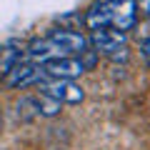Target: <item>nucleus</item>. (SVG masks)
<instances>
[{
    "label": "nucleus",
    "mask_w": 150,
    "mask_h": 150,
    "mask_svg": "<svg viewBox=\"0 0 150 150\" xmlns=\"http://www.w3.org/2000/svg\"><path fill=\"white\" fill-rule=\"evenodd\" d=\"M48 38L55 45H60L68 55H83L88 50V38L75 30H68V28H50Z\"/></svg>",
    "instance_id": "6"
},
{
    "label": "nucleus",
    "mask_w": 150,
    "mask_h": 150,
    "mask_svg": "<svg viewBox=\"0 0 150 150\" xmlns=\"http://www.w3.org/2000/svg\"><path fill=\"white\" fill-rule=\"evenodd\" d=\"M45 75L48 78H60V80H73L78 75L85 73V63L75 55H65V58H58V60H50V63L43 65Z\"/></svg>",
    "instance_id": "5"
},
{
    "label": "nucleus",
    "mask_w": 150,
    "mask_h": 150,
    "mask_svg": "<svg viewBox=\"0 0 150 150\" xmlns=\"http://www.w3.org/2000/svg\"><path fill=\"white\" fill-rule=\"evenodd\" d=\"M38 88H40V93L55 98L58 103H70V105H78V103H83V98H85L83 88H78L73 80H60V78H53V80L45 78Z\"/></svg>",
    "instance_id": "3"
},
{
    "label": "nucleus",
    "mask_w": 150,
    "mask_h": 150,
    "mask_svg": "<svg viewBox=\"0 0 150 150\" xmlns=\"http://www.w3.org/2000/svg\"><path fill=\"white\" fill-rule=\"evenodd\" d=\"M125 40H128L125 33L112 30V28H95V30H90V45L95 48V53L115 58V60L120 55L125 58V53H120V50H125Z\"/></svg>",
    "instance_id": "2"
},
{
    "label": "nucleus",
    "mask_w": 150,
    "mask_h": 150,
    "mask_svg": "<svg viewBox=\"0 0 150 150\" xmlns=\"http://www.w3.org/2000/svg\"><path fill=\"white\" fill-rule=\"evenodd\" d=\"M48 75H45L43 65L38 63H18L10 73H5V85L10 88H33V85H40Z\"/></svg>",
    "instance_id": "4"
},
{
    "label": "nucleus",
    "mask_w": 150,
    "mask_h": 150,
    "mask_svg": "<svg viewBox=\"0 0 150 150\" xmlns=\"http://www.w3.org/2000/svg\"><path fill=\"white\" fill-rule=\"evenodd\" d=\"M65 50L60 48V45H55L50 38H40V40H33L30 45H28V58L33 60V63L38 65H45L50 63V60H58V58H65Z\"/></svg>",
    "instance_id": "7"
},
{
    "label": "nucleus",
    "mask_w": 150,
    "mask_h": 150,
    "mask_svg": "<svg viewBox=\"0 0 150 150\" xmlns=\"http://www.w3.org/2000/svg\"><path fill=\"white\" fill-rule=\"evenodd\" d=\"M138 23V3L135 0H100L88 10L85 25L95 28H112V30L128 33Z\"/></svg>",
    "instance_id": "1"
},
{
    "label": "nucleus",
    "mask_w": 150,
    "mask_h": 150,
    "mask_svg": "<svg viewBox=\"0 0 150 150\" xmlns=\"http://www.w3.org/2000/svg\"><path fill=\"white\" fill-rule=\"evenodd\" d=\"M135 3H138V8H140V10H143L145 15L150 18V0H135Z\"/></svg>",
    "instance_id": "9"
},
{
    "label": "nucleus",
    "mask_w": 150,
    "mask_h": 150,
    "mask_svg": "<svg viewBox=\"0 0 150 150\" xmlns=\"http://www.w3.org/2000/svg\"><path fill=\"white\" fill-rule=\"evenodd\" d=\"M0 130H3V115H0Z\"/></svg>",
    "instance_id": "11"
},
{
    "label": "nucleus",
    "mask_w": 150,
    "mask_h": 150,
    "mask_svg": "<svg viewBox=\"0 0 150 150\" xmlns=\"http://www.w3.org/2000/svg\"><path fill=\"white\" fill-rule=\"evenodd\" d=\"M18 63H23V48L18 43H8L0 50V75L10 73Z\"/></svg>",
    "instance_id": "8"
},
{
    "label": "nucleus",
    "mask_w": 150,
    "mask_h": 150,
    "mask_svg": "<svg viewBox=\"0 0 150 150\" xmlns=\"http://www.w3.org/2000/svg\"><path fill=\"white\" fill-rule=\"evenodd\" d=\"M143 53H145V58H148V60H150V40H148V43H145V45H143Z\"/></svg>",
    "instance_id": "10"
}]
</instances>
